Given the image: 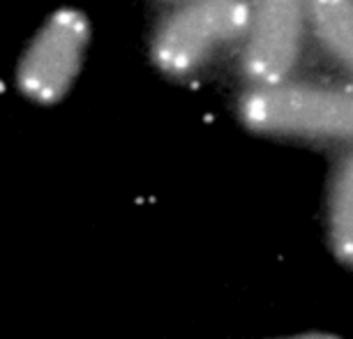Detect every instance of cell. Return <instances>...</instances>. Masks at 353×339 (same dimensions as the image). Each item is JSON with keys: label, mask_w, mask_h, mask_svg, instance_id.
<instances>
[{"label": "cell", "mask_w": 353, "mask_h": 339, "mask_svg": "<svg viewBox=\"0 0 353 339\" xmlns=\"http://www.w3.org/2000/svg\"><path fill=\"white\" fill-rule=\"evenodd\" d=\"M238 113L261 134L353 138V90L289 81L254 85L241 99Z\"/></svg>", "instance_id": "6da1fadb"}, {"label": "cell", "mask_w": 353, "mask_h": 339, "mask_svg": "<svg viewBox=\"0 0 353 339\" xmlns=\"http://www.w3.org/2000/svg\"><path fill=\"white\" fill-rule=\"evenodd\" d=\"M252 8L245 0H192L159 25L152 61L164 74L185 76L215 51L248 35Z\"/></svg>", "instance_id": "7a4b0ae2"}, {"label": "cell", "mask_w": 353, "mask_h": 339, "mask_svg": "<svg viewBox=\"0 0 353 339\" xmlns=\"http://www.w3.org/2000/svg\"><path fill=\"white\" fill-rule=\"evenodd\" d=\"M90 42V23L77 10H58L32 37L17 79L37 104H56L70 92Z\"/></svg>", "instance_id": "3957f363"}, {"label": "cell", "mask_w": 353, "mask_h": 339, "mask_svg": "<svg viewBox=\"0 0 353 339\" xmlns=\"http://www.w3.org/2000/svg\"><path fill=\"white\" fill-rule=\"evenodd\" d=\"M307 19L310 0H256L243 53V70L252 83L277 85L289 79Z\"/></svg>", "instance_id": "277c9868"}, {"label": "cell", "mask_w": 353, "mask_h": 339, "mask_svg": "<svg viewBox=\"0 0 353 339\" xmlns=\"http://www.w3.org/2000/svg\"><path fill=\"white\" fill-rule=\"evenodd\" d=\"M310 23L319 42L353 72V0H310Z\"/></svg>", "instance_id": "5b68a950"}, {"label": "cell", "mask_w": 353, "mask_h": 339, "mask_svg": "<svg viewBox=\"0 0 353 339\" xmlns=\"http://www.w3.org/2000/svg\"><path fill=\"white\" fill-rule=\"evenodd\" d=\"M330 238L337 256L353 265V155L339 166L330 194Z\"/></svg>", "instance_id": "8992f818"}, {"label": "cell", "mask_w": 353, "mask_h": 339, "mask_svg": "<svg viewBox=\"0 0 353 339\" xmlns=\"http://www.w3.org/2000/svg\"><path fill=\"white\" fill-rule=\"evenodd\" d=\"M183 3H192V0H183Z\"/></svg>", "instance_id": "52a82bcc"}]
</instances>
